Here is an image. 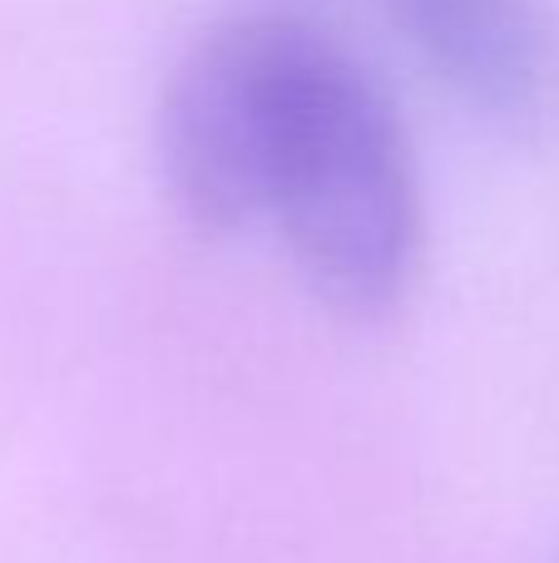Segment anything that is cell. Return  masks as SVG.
Segmentation results:
<instances>
[{"mask_svg":"<svg viewBox=\"0 0 559 563\" xmlns=\"http://www.w3.org/2000/svg\"><path fill=\"white\" fill-rule=\"evenodd\" d=\"M303 282L352 321L412 297L426 253V198L396 99L327 25L303 15L277 114L267 218Z\"/></svg>","mask_w":559,"mask_h":563,"instance_id":"6da1fadb","label":"cell"},{"mask_svg":"<svg viewBox=\"0 0 559 563\" xmlns=\"http://www.w3.org/2000/svg\"><path fill=\"white\" fill-rule=\"evenodd\" d=\"M297 25L303 15L293 10H238L198 30L164 75L154 109L158 178L194 233L233 238L267 218Z\"/></svg>","mask_w":559,"mask_h":563,"instance_id":"7a4b0ae2","label":"cell"},{"mask_svg":"<svg viewBox=\"0 0 559 563\" xmlns=\"http://www.w3.org/2000/svg\"><path fill=\"white\" fill-rule=\"evenodd\" d=\"M372 10L475 124L530 139L559 119L555 0H372Z\"/></svg>","mask_w":559,"mask_h":563,"instance_id":"3957f363","label":"cell"}]
</instances>
